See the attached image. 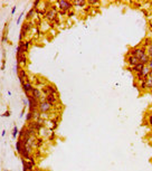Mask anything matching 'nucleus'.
I'll use <instances>...</instances> for the list:
<instances>
[{
    "label": "nucleus",
    "instance_id": "f257e3e1",
    "mask_svg": "<svg viewBox=\"0 0 152 171\" xmlns=\"http://www.w3.org/2000/svg\"><path fill=\"white\" fill-rule=\"evenodd\" d=\"M50 107H52V104H49L48 102L43 100V102L39 104V108L38 110H39L40 113H46V112H48L50 110Z\"/></svg>",
    "mask_w": 152,
    "mask_h": 171
},
{
    "label": "nucleus",
    "instance_id": "f03ea898",
    "mask_svg": "<svg viewBox=\"0 0 152 171\" xmlns=\"http://www.w3.org/2000/svg\"><path fill=\"white\" fill-rule=\"evenodd\" d=\"M57 5L60 7V9L64 11H68L72 10V7H73V3L72 2H67V1H58Z\"/></svg>",
    "mask_w": 152,
    "mask_h": 171
},
{
    "label": "nucleus",
    "instance_id": "7ed1b4c3",
    "mask_svg": "<svg viewBox=\"0 0 152 171\" xmlns=\"http://www.w3.org/2000/svg\"><path fill=\"white\" fill-rule=\"evenodd\" d=\"M44 92L46 93V94H53V95H56V93H57V90H56V87L54 86V85H47V86L45 87Z\"/></svg>",
    "mask_w": 152,
    "mask_h": 171
},
{
    "label": "nucleus",
    "instance_id": "20e7f679",
    "mask_svg": "<svg viewBox=\"0 0 152 171\" xmlns=\"http://www.w3.org/2000/svg\"><path fill=\"white\" fill-rule=\"evenodd\" d=\"M22 88H24V91H25V93H26V95H27V94H29V92H30V91H33L32 82L27 79V81L25 82L24 84H22Z\"/></svg>",
    "mask_w": 152,
    "mask_h": 171
},
{
    "label": "nucleus",
    "instance_id": "39448f33",
    "mask_svg": "<svg viewBox=\"0 0 152 171\" xmlns=\"http://www.w3.org/2000/svg\"><path fill=\"white\" fill-rule=\"evenodd\" d=\"M126 63H128V65H130V66H135L136 64H139L140 63V61L138 59V58H135V57H133V56H128V58H126Z\"/></svg>",
    "mask_w": 152,
    "mask_h": 171
},
{
    "label": "nucleus",
    "instance_id": "423d86ee",
    "mask_svg": "<svg viewBox=\"0 0 152 171\" xmlns=\"http://www.w3.org/2000/svg\"><path fill=\"white\" fill-rule=\"evenodd\" d=\"M17 63H18V65H20V66H25V65H26V63H27L26 55H25V54L17 55Z\"/></svg>",
    "mask_w": 152,
    "mask_h": 171
},
{
    "label": "nucleus",
    "instance_id": "0eeeda50",
    "mask_svg": "<svg viewBox=\"0 0 152 171\" xmlns=\"http://www.w3.org/2000/svg\"><path fill=\"white\" fill-rule=\"evenodd\" d=\"M45 101L46 102H48L49 104H54V103H56V101H57V98H56L55 95H53V94H48L46 95V97H45Z\"/></svg>",
    "mask_w": 152,
    "mask_h": 171
},
{
    "label": "nucleus",
    "instance_id": "6e6552de",
    "mask_svg": "<svg viewBox=\"0 0 152 171\" xmlns=\"http://www.w3.org/2000/svg\"><path fill=\"white\" fill-rule=\"evenodd\" d=\"M144 64H142V63H139V64H136L135 66H133V67H132L131 68V71H133L134 73H140V72L142 71V69H143V67H144Z\"/></svg>",
    "mask_w": 152,
    "mask_h": 171
},
{
    "label": "nucleus",
    "instance_id": "1a4fd4ad",
    "mask_svg": "<svg viewBox=\"0 0 152 171\" xmlns=\"http://www.w3.org/2000/svg\"><path fill=\"white\" fill-rule=\"evenodd\" d=\"M30 28H32V25L29 24V22H25V24L22 25V29H21V32H20V34L25 35L27 32H29V30H30Z\"/></svg>",
    "mask_w": 152,
    "mask_h": 171
},
{
    "label": "nucleus",
    "instance_id": "9d476101",
    "mask_svg": "<svg viewBox=\"0 0 152 171\" xmlns=\"http://www.w3.org/2000/svg\"><path fill=\"white\" fill-rule=\"evenodd\" d=\"M32 95L34 96L36 100H38V98H40L42 97V92H40L38 88H33V91H32Z\"/></svg>",
    "mask_w": 152,
    "mask_h": 171
},
{
    "label": "nucleus",
    "instance_id": "9b49d317",
    "mask_svg": "<svg viewBox=\"0 0 152 171\" xmlns=\"http://www.w3.org/2000/svg\"><path fill=\"white\" fill-rule=\"evenodd\" d=\"M149 61H150V57L147 55V54H144V55L141 57V59H140V63H142V64L145 65V64L149 63Z\"/></svg>",
    "mask_w": 152,
    "mask_h": 171
},
{
    "label": "nucleus",
    "instance_id": "f8f14e48",
    "mask_svg": "<svg viewBox=\"0 0 152 171\" xmlns=\"http://www.w3.org/2000/svg\"><path fill=\"white\" fill-rule=\"evenodd\" d=\"M149 72H150V69L148 68V66H144L143 67V69L141 71V74L143 75V77L144 78H147V77H149Z\"/></svg>",
    "mask_w": 152,
    "mask_h": 171
},
{
    "label": "nucleus",
    "instance_id": "ddd939ff",
    "mask_svg": "<svg viewBox=\"0 0 152 171\" xmlns=\"http://www.w3.org/2000/svg\"><path fill=\"white\" fill-rule=\"evenodd\" d=\"M73 5L78 6V7H85V6L87 5V2L86 1H82V0H79V1H74Z\"/></svg>",
    "mask_w": 152,
    "mask_h": 171
},
{
    "label": "nucleus",
    "instance_id": "4468645a",
    "mask_svg": "<svg viewBox=\"0 0 152 171\" xmlns=\"http://www.w3.org/2000/svg\"><path fill=\"white\" fill-rule=\"evenodd\" d=\"M147 55L149 56L150 58H152V44L149 47H147Z\"/></svg>",
    "mask_w": 152,
    "mask_h": 171
},
{
    "label": "nucleus",
    "instance_id": "2eb2a0df",
    "mask_svg": "<svg viewBox=\"0 0 152 171\" xmlns=\"http://www.w3.org/2000/svg\"><path fill=\"white\" fill-rule=\"evenodd\" d=\"M29 46H30V42H26V43H25V45H24V53L25 54L29 50Z\"/></svg>",
    "mask_w": 152,
    "mask_h": 171
},
{
    "label": "nucleus",
    "instance_id": "dca6fc26",
    "mask_svg": "<svg viewBox=\"0 0 152 171\" xmlns=\"http://www.w3.org/2000/svg\"><path fill=\"white\" fill-rule=\"evenodd\" d=\"M147 87L148 88H152V78H148L147 79Z\"/></svg>",
    "mask_w": 152,
    "mask_h": 171
},
{
    "label": "nucleus",
    "instance_id": "f3484780",
    "mask_svg": "<svg viewBox=\"0 0 152 171\" xmlns=\"http://www.w3.org/2000/svg\"><path fill=\"white\" fill-rule=\"evenodd\" d=\"M34 12H35V9H34V8L30 9V10H29V12H28V15H27V19L30 18V17H32L33 15H34Z\"/></svg>",
    "mask_w": 152,
    "mask_h": 171
},
{
    "label": "nucleus",
    "instance_id": "a211bd4d",
    "mask_svg": "<svg viewBox=\"0 0 152 171\" xmlns=\"http://www.w3.org/2000/svg\"><path fill=\"white\" fill-rule=\"evenodd\" d=\"M34 118V113H32V112H30V113H28L27 114V121H30V118Z\"/></svg>",
    "mask_w": 152,
    "mask_h": 171
},
{
    "label": "nucleus",
    "instance_id": "6ab92c4d",
    "mask_svg": "<svg viewBox=\"0 0 152 171\" xmlns=\"http://www.w3.org/2000/svg\"><path fill=\"white\" fill-rule=\"evenodd\" d=\"M148 68L149 69H152V58H150V61H149V63H148Z\"/></svg>",
    "mask_w": 152,
    "mask_h": 171
},
{
    "label": "nucleus",
    "instance_id": "aec40b11",
    "mask_svg": "<svg viewBox=\"0 0 152 171\" xmlns=\"http://www.w3.org/2000/svg\"><path fill=\"white\" fill-rule=\"evenodd\" d=\"M67 16H68V17L74 16V11H73V10H68V11H67Z\"/></svg>",
    "mask_w": 152,
    "mask_h": 171
},
{
    "label": "nucleus",
    "instance_id": "412c9836",
    "mask_svg": "<svg viewBox=\"0 0 152 171\" xmlns=\"http://www.w3.org/2000/svg\"><path fill=\"white\" fill-rule=\"evenodd\" d=\"M22 15H24V12H21L20 13V16H19V18H18V20H17V24H20V20H21V18H22Z\"/></svg>",
    "mask_w": 152,
    "mask_h": 171
},
{
    "label": "nucleus",
    "instance_id": "4be33fe9",
    "mask_svg": "<svg viewBox=\"0 0 152 171\" xmlns=\"http://www.w3.org/2000/svg\"><path fill=\"white\" fill-rule=\"evenodd\" d=\"M17 131H18V130H17V128H13V132H12L13 137H16V135H17Z\"/></svg>",
    "mask_w": 152,
    "mask_h": 171
},
{
    "label": "nucleus",
    "instance_id": "5701e85b",
    "mask_svg": "<svg viewBox=\"0 0 152 171\" xmlns=\"http://www.w3.org/2000/svg\"><path fill=\"white\" fill-rule=\"evenodd\" d=\"M38 5H39V1H35V2H34V9L36 8V7H37Z\"/></svg>",
    "mask_w": 152,
    "mask_h": 171
},
{
    "label": "nucleus",
    "instance_id": "b1692460",
    "mask_svg": "<svg viewBox=\"0 0 152 171\" xmlns=\"http://www.w3.org/2000/svg\"><path fill=\"white\" fill-rule=\"evenodd\" d=\"M149 77L152 78V69H150V72H149Z\"/></svg>",
    "mask_w": 152,
    "mask_h": 171
},
{
    "label": "nucleus",
    "instance_id": "393cba45",
    "mask_svg": "<svg viewBox=\"0 0 152 171\" xmlns=\"http://www.w3.org/2000/svg\"><path fill=\"white\" fill-rule=\"evenodd\" d=\"M149 122H150V124L152 125V116H150V118H149Z\"/></svg>",
    "mask_w": 152,
    "mask_h": 171
},
{
    "label": "nucleus",
    "instance_id": "a878e982",
    "mask_svg": "<svg viewBox=\"0 0 152 171\" xmlns=\"http://www.w3.org/2000/svg\"><path fill=\"white\" fill-rule=\"evenodd\" d=\"M15 11H16V7H13V9H12V11H11V13L13 15V13H15Z\"/></svg>",
    "mask_w": 152,
    "mask_h": 171
},
{
    "label": "nucleus",
    "instance_id": "bb28decb",
    "mask_svg": "<svg viewBox=\"0 0 152 171\" xmlns=\"http://www.w3.org/2000/svg\"><path fill=\"white\" fill-rule=\"evenodd\" d=\"M151 42H152V40H151ZM151 44H152V43H151Z\"/></svg>",
    "mask_w": 152,
    "mask_h": 171
}]
</instances>
